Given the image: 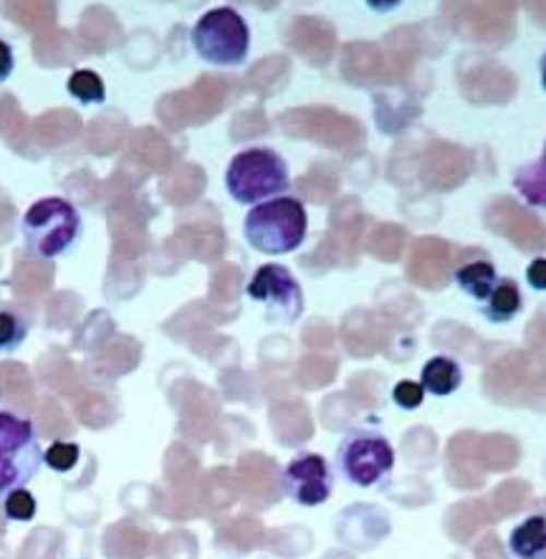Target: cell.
Masks as SVG:
<instances>
[{"mask_svg":"<svg viewBox=\"0 0 546 559\" xmlns=\"http://www.w3.org/2000/svg\"><path fill=\"white\" fill-rule=\"evenodd\" d=\"M79 459H82V451H79L76 443L69 441H56L44 451V463L56 474H69L79 466Z\"/></svg>","mask_w":546,"mask_h":559,"instance_id":"9a60e30c","label":"cell"},{"mask_svg":"<svg viewBox=\"0 0 546 559\" xmlns=\"http://www.w3.org/2000/svg\"><path fill=\"white\" fill-rule=\"evenodd\" d=\"M392 401L403 411H417L425 401V390L415 380H400L395 390H392Z\"/></svg>","mask_w":546,"mask_h":559,"instance_id":"e0dca14e","label":"cell"},{"mask_svg":"<svg viewBox=\"0 0 546 559\" xmlns=\"http://www.w3.org/2000/svg\"><path fill=\"white\" fill-rule=\"evenodd\" d=\"M15 69V53L13 46L0 38V82H8Z\"/></svg>","mask_w":546,"mask_h":559,"instance_id":"ac0fdd59","label":"cell"},{"mask_svg":"<svg viewBox=\"0 0 546 559\" xmlns=\"http://www.w3.org/2000/svg\"><path fill=\"white\" fill-rule=\"evenodd\" d=\"M281 491L299 507H319L334 491V471L319 453H299L281 471Z\"/></svg>","mask_w":546,"mask_h":559,"instance_id":"ba28073f","label":"cell"},{"mask_svg":"<svg viewBox=\"0 0 546 559\" xmlns=\"http://www.w3.org/2000/svg\"><path fill=\"white\" fill-rule=\"evenodd\" d=\"M309 234V213L292 195L253 205L244 218V236L251 249L269 255H286L301 249Z\"/></svg>","mask_w":546,"mask_h":559,"instance_id":"6da1fadb","label":"cell"},{"mask_svg":"<svg viewBox=\"0 0 546 559\" xmlns=\"http://www.w3.org/2000/svg\"><path fill=\"white\" fill-rule=\"evenodd\" d=\"M463 385L461 365L451 357L436 355L423 365L420 370V388L432 397H448Z\"/></svg>","mask_w":546,"mask_h":559,"instance_id":"9c48e42d","label":"cell"},{"mask_svg":"<svg viewBox=\"0 0 546 559\" xmlns=\"http://www.w3.org/2000/svg\"><path fill=\"white\" fill-rule=\"evenodd\" d=\"M41 441H38L34 423L0 411V501L8 493L28 489L41 468Z\"/></svg>","mask_w":546,"mask_h":559,"instance_id":"5b68a950","label":"cell"},{"mask_svg":"<svg viewBox=\"0 0 546 559\" xmlns=\"http://www.w3.org/2000/svg\"><path fill=\"white\" fill-rule=\"evenodd\" d=\"M544 259H536L532 261V266H529L526 276H529V284H532L534 292H544L546 289V276H544Z\"/></svg>","mask_w":546,"mask_h":559,"instance_id":"d6986e66","label":"cell"},{"mask_svg":"<svg viewBox=\"0 0 546 559\" xmlns=\"http://www.w3.org/2000/svg\"><path fill=\"white\" fill-rule=\"evenodd\" d=\"M21 234L31 255L54 261L76 246L82 236V215L67 198H41L23 213Z\"/></svg>","mask_w":546,"mask_h":559,"instance_id":"3957f363","label":"cell"},{"mask_svg":"<svg viewBox=\"0 0 546 559\" xmlns=\"http://www.w3.org/2000/svg\"><path fill=\"white\" fill-rule=\"evenodd\" d=\"M190 44L211 67H240L251 51V28L236 8L221 5L200 15L190 31Z\"/></svg>","mask_w":546,"mask_h":559,"instance_id":"277c9868","label":"cell"},{"mask_svg":"<svg viewBox=\"0 0 546 559\" xmlns=\"http://www.w3.org/2000/svg\"><path fill=\"white\" fill-rule=\"evenodd\" d=\"M336 471L359 489L382 484L395 468V449L382 433L369 428H355L336 445Z\"/></svg>","mask_w":546,"mask_h":559,"instance_id":"8992f818","label":"cell"},{"mask_svg":"<svg viewBox=\"0 0 546 559\" xmlns=\"http://www.w3.org/2000/svg\"><path fill=\"white\" fill-rule=\"evenodd\" d=\"M509 549L517 559H544L546 557V519L532 514L513 526L509 534Z\"/></svg>","mask_w":546,"mask_h":559,"instance_id":"30bf717a","label":"cell"},{"mask_svg":"<svg viewBox=\"0 0 546 559\" xmlns=\"http://www.w3.org/2000/svg\"><path fill=\"white\" fill-rule=\"evenodd\" d=\"M288 163L271 147H248L228 163L226 190L240 205H259L288 193Z\"/></svg>","mask_w":546,"mask_h":559,"instance_id":"7a4b0ae2","label":"cell"},{"mask_svg":"<svg viewBox=\"0 0 546 559\" xmlns=\"http://www.w3.org/2000/svg\"><path fill=\"white\" fill-rule=\"evenodd\" d=\"M3 511L11 522H31L36 516V499L28 489H19L3 499Z\"/></svg>","mask_w":546,"mask_h":559,"instance_id":"2e32d148","label":"cell"},{"mask_svg":"<svg viewBox=\"0 0 546 559\" xmlns=\"http://www.w3.org/2000/svg\"><path fill=\"white\" fill-rule=\"evenodd\" d=\"M521 307H524V299H521L519 284L513 278H499L484 301V317L494 324H506L519 314Z\"/></svg>","mask_w":546,"mask_h":559,"instance_id":"7c38bea8","label":"cell"},{"mask_svg":"<svg viewBox=\"0 0 546 559\" xmlns=\"http://www.w3.org/2000/svg\"><path fill=\"white\" fill-rule=\"evenodd\" d=\"M67 92L84 107H99L107 102V84L92 69H76L67 79Z\"/></svg>","mask_w":546,"mask_h":559,"instance_id":"4fadbf2b","label":"cell"},{"mask_svg":"<svg viewBox=\"0 0 546 559\" xmlns=\"http://www.w3.org/2000/svg\"><path fill=\"white\" fill-rule=\"evenodd\" d=\"M248 297L266 307L269 322L294 324L304 314V292L292 271L281 263H263L248 282Z\"/></svg>","mask_w":546,"mask_h":559,"instance_id":"52a82bcc","label":"cell"},{"mask_svg":"<svg viewBox=\"0 0 546 559\" xmlns=\"http://www.w3.org/2000/svg\"><path fill=\"white\" fill-rule=\"evenodd\" d=\"M31 322L21 309L0 305V353H15L28 340Z\"/></svg>","mask_w":546,"mask_h":559,"instance_id":"5bb4252c","label":"cell"},{"mask_svg":"<svg viewBox=\"0 0 546 559\" xmlns=\"http://www.w3.org/2000/svg\"><path fill=\"white\" fill-rule=\"evenodd\" d=\"M496 282H499V271H496L494 263L486 259L468 261L455 271L458 289H461L463 294H468L471 299L480 301V305H484V301L488 299V294L494 292Z\"/></svg>","mask_w":546,"mask_h":559,"instance_id":"8fae6325","label":"cell"}]
</instances>
